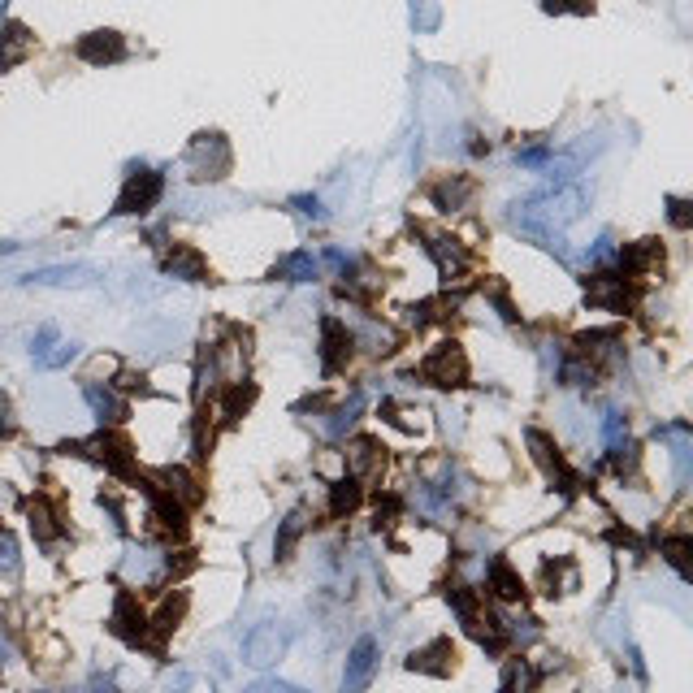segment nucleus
Instances as JSON below:
<instances>
[{
  "label": "nucleus",
  "instance_id": "f257e3e1",
  "mask_svg": "<svg viewBox=\"0 0 693 693\" xmlns=\"http://www.w3.org/2000/svg\"><path fill=\"white\" fill-rule=\"evenodd\" d=\"M421 377L429 386H442V390H455L468 382V356L460 343H438L434 351L425 356L421 364Z\"/></svg>",
  "mask_w": 693,
  "mask_h": 693
},
{
  "label": "nucleus",
  "instance_id": "f03ea898",
  "mask_svg": "<svg viewBox=\"0 0 693 693\" xmlns=\"http://www.w3.org/2000/svg\"><path fill=\"white\" fill-rule=\"evenodd\" d=\"M109 624H113V633L122 637V642H130V646H156V637H152V616L139 607V598L130 594V590L117 594L113 620H109Z\"/></svg>",
  "mask_w": 693,
  "mask_h": 693
},
{
  "label": "nucleus",
  "instance_id": "7ed1b4c3",
  "mask_svg": "<svg viewBox=\"0 0 693 693\" xmlns=\"http://www.w3.org/2000/svg\"><path fill=\"white\" fill-rule=\"evenodd\" d=\"M286 629H278V624H256L252 633L243 637V663H252V668H269V663H278L286 655Z\"/></svg>",
  "mask_w": 693,
  "mask_h": 693
},
{
  "label": "nucleus",
  "instance_id": "20e7f679",
  "mask_svg": "<svg viewBox=\"0 0 693 693\" xmlns=\"http://www.w3.org/2000/svg\"><path fill=\"white\" fill-rule=\"evenodd\" d=\"M377 642L373 637H360L356 646H351V655H347V668H343V693H364L373 685V676H377Z\"/></svg>",
  "mask_w": 693,
  "mask_h": 693
},
{
  "label": "nucleus",
  "instance_id": "39448f33",
  "mask_svg": "<svg viewBox=\"0 0 693 693\" xmlns=\"http://www.w3.org/2000/svg\"><path fill=\"white\" fill-rule=\"evenodd\" d=\"M161 191H165L161 174H152V169H139V174L126 178V191H122V200H117V213H148V208L161 200Z\"/></svg>",
  "mask_w": 693,
  "mask_h": 693
},
{
  "label": "nucleus",
  "instance_id": "423d86ee",
  "mask_svg": "<svg viewBox=\"0 0 693 693\" xmlns=\"http://www.w3.org/2000/svg\"><path fill=\"white\" fill-rule=\"evenodd\" d=\"M351 347H356V334H351L338 317H325L321 321V364H325V373L343 369V364L351 360Z\"/></svg>",
  "mask_w": 693,
  "mask_h": 693
},
{
  "label": "nucleus",
  "instance_id": "0eeeda50",
  "mask_svg": "<svg viewBox=\"0 0 693 693\" xmlns=\"http://www.w3.org/2000/svg\"><path fill=\"white\" fill-rule=\"evenodd\" d=\"M343 460H347V473L356 481H364V477H377L386 468V447L377 438H351Z\"/></svg>",
  "mask_w": 693,
  "mask_h": 693
},
{
  "label": "nucleus",
  "instance_id": "6e6552de",
  "mask_svg": "<svg viewBox=\"0 0 693 693\" xmlns=\"http://www.w3.org/2000/svg\"><path fill=\"white\" fill-rule=\"evenodd\" d=\"M191 165H195V178H221L230 169V148L221 135H200L191 148Z\"/></svg>",
  "mask_w": 693,
  "mask_h": 693
},
{
  "label": "nucleus",
  "instance_id": "1a4fd4ad",
  "mask_svg": "<svg viewBox=\"0 0 693 693\" xmlns=\"http://www.w3.org/2000/svg\"><path fill=\"white\" fill-rule=\"evenodd\" d=\"M408 668L412 672H425V676H451L455 672V646H451V637H434L429 646L412 650Z\"/></svg>",
  "mask_w": 693,
  "mask_h": 693
},
{
  "label": "nucleus",
  "instance_id": "9d476101",
  "mask_svg": "<svg viewBox=\"0 0 693 693\" xmlns=\"http://www.w3.org/2000/svg\"><path fill=\"white\" fill-rule=\"evenodd\" d=\"M26 520H31V533H35V542H57L61 533H65V525H61V507L52 503V499H44V494H35L31 503H26Z\"/></svg>",
  "mask_w": 693,
  "mask_h": 693
},
{
  "label": "nucleus",
  "instance_id": "9b49d317",
  "mask_svg": "<svg viewBox=\"0 0 693 693\" xmlns=\"http://www.w3.org/2000/svg\"><path fill=\"white\" fill-rule=\"evenodd\" d=\"M156 490L169 494V499L182 503V507H195V503L204 499L200 477L187 473V468H161V473H156Z\"/></svg>",
  "mask_w": 693,
  "mask_h": 693
},
{
  "label": "nucleus",
  "instance_id": "f8f14e48",
  "mask_svg": "<svg viewBox=\"0 0 693 693\" xmlns=\"http://www.w3.org/2000/svg\"><path fill=\"white\" fill-rule=\"evenodd\" d=\"M486 590L499 598V603H520V598H525V581H520V572L507 564V559H494L486 568Z\"/></svg>",
  "mask_w": 693,
  "mask_h": 693
},
{
  "label": "nucleus",
  "instance_id": "ddd939ff",
  "mask_svg": "<svg viewBox=\"0 0 693 693\" xmlns=\"http://www.w3.org/2000/svg\"><path fill=\"white\" fill-rule=\"evenodd\" d=\"M78 57L91 61V65L122 61L126 57V44H122V35H113V31H96V35H87L83 44H78Z\"/></svg>",
  "mask_w": 693,
  "mask_h": 693
},
{
  "label": "nucleus",
  "instance_id": "4468645a",
  "mask_svg": "<svg viewBox=\"0 0 693 693\" xmlns=\"http://www.w3.org/2000/svg\"><path fill=\"white\" fill-rule=\"evenodd\" d=\"M525 442H529V451H533V464L542 468L546 477H559L564 473V455H559V447H555V438L551 434H542V429H529L525 434Z\"/></svg>",
  "mask_w": 693,
  "mask_h": 693
},
{
  "label": "nucleus",
  "instance_id": "2eb2a0df",
  "mask_svg": "<svg viewBox=\"0 0 693 693\" xmlns=\"http://www.w3.org/2000/svg\"><path fill=\"white\" fill-rule=\"evenodd\" d=\"M256 395H260V390L252 382H230L226 390H221V421H226V425L243 421L247 408L256 403Z\"/></svg>",
  "mask_w": 693,
  "mask_h": 693
},
{
  "label": "nucleus",
  "instance_id": "dca6fc26",
  "mask_svg": "<svg viewBox=\"0 0 693 693\" xmlns=\"http://www.w3.org/2000/svg\"><path fill=\"white\" fill-rule=\"evenodd\" d=\"M360 503H364V486H360L356 477H343V481H334V486H330V516L334 520L356 516Z\"/></svg>",
  "mask_w": 693,
  "mask_h": 693
},
{
  "label": "nucleus",
  "instance_id": "f3484780",
  "mask_svg": "<svg viewBox=\"0 0 693 693\" xmlns=\"http://www.w3.org/2000/svg\"><path fill=\"white\" fill-rule=\"evenodd\" d=\"M31 48H35V35L26 31V26L18 22H9L5 31H0V65H18L31 57Z\"/></svg>",
  "mask_w": 693,
  "mask_h": 693
},
{
  "label": "nucleus",
  "instance_id": "a211bd4d",
  "mask_svg": "<svg viewBox=\"0 0 693 693\" xmlns=\"http://www.w3.org/2000/svg\"><path fill=\"white\" fill-rule=\"evenodd\" d=\"M182 616H187V590H178V594H165V603L161 611L152 616V637H156V646H161V637H169L182 624Z\"/></svg>",
  "mask_w": 693,
  "mask_h": 693
},
{
  "label": "nucleus",
  "instance_id": "6ab92c4d",
  "mask_svg": "<svg viewBox=\"0 0 693 693\" xmlns=\"http://www.w3.org/2000/svg\"><path fill=\"white\" fill-rule=\"evenodd\" d=\"M473 191H477V182L473 178H447V182H438L434 187V200H438V208H447V213H460V208L473 200Z\"/></svg>",
  "mask_w": 693,
  "mask_h": 693
},
{
  "label": "nucleus",
  "instance_id": "aec40b11",
  "mask_svg": "<svg viewBox=\"0 0 693 693\" xmlns=\"http://www.w3.org/2000/svg\"><path fill=\"white\" fill-rule=\"evenodd\" d=\"M165 273H174L182 282H200L208 269H204V256L195 252V247H174V252L165 256Z\"/></svg>",
  "mask_w": 693,
  "mask_h": 693
},
{
  "label": "nucleus",
  "instance_id": "412c9836",
  "mask_svg": "<svg viewBox=\"0 0 693 693\" xmlns=\"http://www.w3.org/2000/svg\"><path fill=\"white\" fill-rule=\"evenodd\" d=\"M87 403H91V412L100 416L104 425H117L126 416V403L113 395V390H100V386H87Z\"/></svg>",
  "mask_w": 693,
  "mask_h": 693
},
{
  "label": "nucleus",
  "instance_id": "4be33fe9",
  "mask_svg": "<svg viewBox=\"0 0 693 693\" xmlns=\"http://www.w3.org/2000/svg\"><path fill=\"white\" fill-rule=\"evenodd\" d=\"M304 529H308V520L304 512H291L282 520V529H278V538H273V551H278V559H291V551L299 546V538H304Z\"/></svg>",
  "mask_w": 693,
  "mask_h": 693
},
{
  "label": "nucleus",
  "instance_id": "5701e85b",
  "mask_svg": "<svg viewBox=\"0 0 693 693\" xmlns=\"http://www.w3.org/2000/svg\"><path fill=\"white\" fill-rule=\"evenodd\" d=\"M689 533H681V538H663L659 542V555L663 559H668V564L676 568V572H681V577H685V568H689Z\"/></svg>",
  "mask_w": 693,
  "mask_h": 693
},
{
  "label": "nucleus",
  "instance_id": "b1692460",
  "mask_svg": "<svg viewBox=\"0 0 693 693\" xmlns=\"http://www.w3.org/2000/svg\"><path fill=\"white\" fill-rule=\"evenodd\" d=\"M356 416H360V395H351V399H347V408H338V412L330 416V421H325V434H330V438H343L347 429L356 425Z\"/></svg>",
  "mask_w": 693,
  "mask_h": 693
},
{
  "label": "nucleus",
  "instance_id": "393cba45",
  "mask_svg": "<svg viewBox=\"0 0 693 693\" xmlns=\"http://www.w3.org/2000/svg\"><path fill=\"white\" fill-rule=\"evenodd\" d=\"M18 568H22L18 542H13L9 529H0V577H18Z\"/></svg>",
  "mask_w": 693,
  "mask_h": 693
},
{
  "label": "nucleus",
  "instance_id": "a878e982",
  "mask_svg": "<svg viewBox=\"0 0 693 693\" xmlns=\"http://www.w3.org/2000/svg\"><path fill=\"white\" fill-rule=\"evenodd\" d=\"M603 438H607V451H611V447H620V442H629L624 416H616V412H607V416H603Z\"/></svg>",
  "mask_w": 693,
  "mask_h": 693
},
{
  "label": "nucleus",
  "instance_id": "bb28decb",
  "mask_svg": "<svg viewBox=\"0 0 693 693\" xmlns=\"http://www.w3.org/2000/svg\"><path fill=\"white\" fill-rule=\"evenodd\" d=\"M278 273H295V278L304 282V278H312V273H317V265H312L308 256H291V260H282V265H278Z\"/></svg>",
  "mask_w": 693,
  "mask_h": 693
},
{
  "label": "nucleus",
  "instance_id": "cd10ccee",
  "mask_svg": "<svg viewBox=\"0 0 693 693\" xmlns=\"http://www.w3.org/2000/svg\"><path fill=\"white\" fill-rule=\"evenodd\" d=\"M117 390H139V395H148L152 386H148V377H143V373H130L126 369V373H117Z\"/></svg>",
  "mask_w": 693,
  "mask_h": 693
},
{
  "label": "nucleus",
  "instance_id": "c85d7f7f",
  "mask_svg": "<svg viewBox=\"0 0 693 693\" xmlns=\"http://www.w3.org/2000/svg\"><path fill=\"white\" fill-rule=\"evenodd\" d=\"M187 689H195V676H191V672L178 668V672L165 676V693H187Z\"/></svg>",
  "mask_w": 693,
  "mask_h": 693
},
{
  "label": "nucleus",
  "instance_id": "c756f323",
  "mask_svg": "<svg viewBox=\"0 0 693 693\" xmlns=\"http://www.w3.org/2000/svg\"><path fill=\"white\" fill-rule=\"evenodd\" d=\"M243 693H299L291 685H282V681H256V685H247Z\"/></svg>",
  "mask_w": 693,
  "mask_h": 693
},
{
  "label": "nucleus",
  "instance_id": "7c9ffc66",
  "mask_svg": "<svg viewBox=\"0 0 693 693\" xmlns=\"http://www.w3.org/2000/svg\"><path fill=\"white\" fill-rule=\"evenodd\" d=\"M546 9H551V13H564V9H590V0H546Z\"/></svg>",
  "mask_w": 693,
  "mask_h": 693
},
{
  "label": "nucleus",
  "instance_id": "2f4dec72",
  "mask_svg": "<svg viewBox=\"0 0 693 693\" xmlns=\"http://www.w3.org/2000/svg\"><path fill=\"white\" fill-rule=\"evenodd\" d=\"M668 217H672V226L685 230V226H689V204H685V200H672V213H668Z\"/></svg>",
  "mask_w": 693,
  "mask_h": 693
},
{
  "label": "nucleus",
  "instance_id": "473e14b6",
  "mask_svg": "<svg viewBox=\"0 0 693 693\" xmlns=\"http://www.w3.org/2000/svg\"><path fill=\"white\" fill-rule=\"evenodd\" d=\"M13 655H18V646H13V637H9V629H0V663H9Z\"/></svg>",
  "mask_w": 693,
  "mask_h": 693
},
{
  "label": "nucleus",
  "instance_id": "72a5a7b5",
  "mask_svg": "<svg viewBox=\"0 0 693 693\" xmlns=\"http://www.w3.org/2000/svg\"><path fill=\"white\" fill-rule=\"evenodd\" d=\"M0 434H13V412L5 399H0Z\"/></svg>",
  "mask_w": 693,
  "mask_h": 693
}]
</instances>
